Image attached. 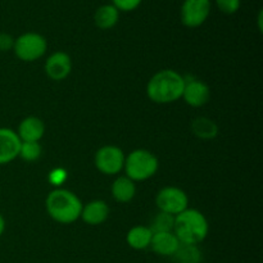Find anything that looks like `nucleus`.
<instances>
[{
  "instance_id": "nucleus-1",
  "label": "nucleus",
  "mask_w": 263,
  "mask_h": 263,
  "mask_svg": "<svg viewBox=\"0 0 263 263\" xmlns=\"http://www.w3.org/2000/svg\"><path fill=\"white\" fill-rule=\"evenodd\" d=\"M184 76L174 69L157 72L146 85V95L156 104H171L181 99L184 91Z\"/></svg>"
},
{
  "instance_id": "nucleus-2",
  "label": "nucleus",
  "mask_w": 263,
  "mask_h": 263,
  "mask_svg": "<svg viewBox=\"0 0 263 263\" xmlns=\"http://www.w3.org/2000/svg\"><path fill=\"white\" fill-rule=\"evenodd\" d=\"M210 226L207 218L200 211L186 208L184 212L175 216V225L172 233L181 244L198 246L207 238Z\"/></svg>"
},
{
  "instance_id": "nucleus-3",
  "label": "nucleus",
  "mask_w": 263,
  "mask_h": 263,
  "mask_svg": "<svg viewBox=\"0 0 263 263\" xmlns=\"http://www.w3.org/2000/svg\"><path fill=\"white\" fill-rule=\"evenodd\" d=\"M46 211L54 221L68 225L81 217L82 203L74 193L57 187L46 198Z\"/></svg>"
},
{
  "instance_id": "nucleus-4",
  "label": "nucleus",
  "mask_w": 263,
  "mask_h": 263,
  "mask_svg": "<svg viewBox=\"0 0 263 263\" xmlns=\"http://www.w3.org/2000/svg\"><path fill=\"white\" fill-rule=\"evenodd\" d=\"M158 158L152 152L136 149L125 158L126 176L135 181H144L156 175L158 171Z\"/></svg>"
},
{
  "instance_id": "nucleus-5",
  "label": "nucleus",
  "mask_w": 263,
  "mask_h": 263,
  "mask_svg": "<svg viewBox=\"0 0 263 263\" xmlns=\"http://www.w3.org/2000/svg\"><path fill=\"white\" fill-rule=\"evenodd\" d=\"M48 49V43L43 35L37 32H26L14 40L13 51L18 59L23 62H35L40 59Z\"/></svg>"
},
{
  "instance_id": "nucleus-6",
  "label": "nucleus",
  "mask_w": 263,
  "mask_h": 263,
  "mask_svg": "<svg viewBox=\"0 0 263 263\" xmlns=\"http://www.w3.org/2000/svg\"><path fill=\"white\" fill-rule=\"evenodd\" d=\"M156 204L161 212L177 216L184 212L189 204L186 193L176 186H166L158 192L156 197Z\"/></svg>"
},
{
  "instance_id": "nucleus-7",
  "label": "nucleus",
  "mask_w": 263,
  "mask_h": 263,
  "mask_svg": "<svg viewBox=\"0 0 263 263\" xmlns=\"http://www.w3.org/2000/svg\"><path fill=\"white\" fill-rule=\"evenodd\" d=\"M125 154L122 149L116 145H105L102 146L95 154V167L99 170L102 174L113 176L122 171L125 166Z\"/></svg>"
},
{
  "instance_id": "nucleus-8",
  "label": "nucleus",
  "mask_w": 263,
  "mask_h": 263,
  "mask_svg": "<svg viewBox=\"0 0 263 263\" xmlns=\"http://www.w3.org/2000/svg\"><path fill=\"white\" fill-rule=\"evenodd\" d=\"M212 9L211 0H184L180 10L182 25L197 28L208 20Z\"/></svg>"
},
{
  "instance_id": "nucleus-9",
  "label": "nucleus",
  "mask_w": 263,
  "mask_h": 263,
  "mask_svg": "<svg viewBox=\"0 0 263 263\" xmlns=\"http://www.w3.org/2000/svg\"><path fill=\"white\" fill-rule=\"evenodd\" d=\"M184 91H182V99L185 103L192 107H203L207 104L211 99V90L207 84L198 80L195 77H184Z\"/></svg>"
},
{
  "instance_id": "nucleus-10",
  "label": "nucleus",
  "mask_w": 263,
  "mask_h": 263,
  "mask_svg": "<svg viewBox=\"0 0 263 263\" xmlns=\"http://www.w3.org/2000/svg\"><path fill=\"white\" fill-rule=\"evenodd\" d=\"M72 71L71 57L64 51H55L45 62V73L53 81H63Z\"/></svg>"
},
{
  "instance_id": "nucleus-11",
  "label": "nucleus",
  "mask_w": 263,
  "mask_h": 263,
  "mask_svg": "<svg viewBox=\"0 0 263 263\" xmlns=\"http://www.w3.org/2000/svg\"><path fill=\"white\" fill-rule=\"evenodd\" d=\"M21 139L12 128L0 127V164H8L20 156Z\"/></svg>"
},
{
  "instance_id": "nucleus-12",
  "label": "nucleus",
  "mask_w": 263,
  "mask_h": 263,
  "mask_svg": "<svg viewBox=\"0 0 263 263\" xmlns=\"http://www.w3.org/2000/svg\"><path fill=\"white\" fill-rule=\"evenodd\" d=\"M109 216V207L104 200H91L86 205H82L81 218L91 226L102 225Z\"/></svg>"
},
{
  "instance_id": "nucleus-13",
  "label": "nucleus",
  "mask_w": 263,
  "mask_h": 263,
  "mask_svg": "<svg viewBox=\"0 0 263 263\" xmlns=\"http://www.w3.org/2000/svg\"><path fill=\"white\" fill-rule=\"evenodd\" d=\"M179 239L174 233H157L153 234L151 248L158 256L172 257L180 247Z\"/></svg>"
},
{
  "instance_id": "nucleus-14",
  "label": "nucleus",
  "mask_w": 263,
  "mask_h": 263,
  "mask_svg": "<svg viewBox=\"0 0 263 263\" xmlns=\"http://www.w3.org/2000/svg\"><path fill=\"white\" fill-rule=\"evenodd\" d=\"M45 133V125L43 121L35 116L26 117L18 127V138L21 141H40Z\"/></svg>"
},
{
  "instance_id": "nucleus-15",
  "label": "nucleus",
  "mask_w": 263,
  "mask_h": 263,
  "mask_svg": "<svg viewBox=\"0 0 263 263\" xmlns=\"http://www.w3.org/2000/svg\"><path fill=\"white\" fill-rule=\"evenodd\" d=\"M120 20V10L112 4L100 5L94 14V22L100 30H110Z\"/></svg>"
},
{
  "instance_id": "nucleus-16",
  "label": "nucleus",
  "mask_w": 263,
  "mask_h": 263,
  "mask_svg": "<svg viewBox=\"0 0 263 263\" xmlns=\"http://www.w3.org/2000/svg\"><path fill=\"white\" fill-rule=\"evenodd\" d=\"M136 194L135 182L127 176H120L112 185V197L118 203H128Z\"/></svg>"
},
{
  "instance_id": "nucleus-17",
  "label": "nucleus",
  "mask_w": 263,
  "mask_h": 263,
  "mask_svg": "<svg viewBox=\"0 0 263 263\" xmlns=\"http://www.w3.org/2000/svg\"><path fill=\"white\" fill-rule=\"evenodd\" d=\"M153 238V233L148 226H135L126 235V241L128 247L135 251H144L149 248Z\"/></svg>"
},
{
  "instance_id": "nucleus-18",
  "label": "nucleus",
  "mask_w": 263,
  "mask_h": 263,
  "mask_svg": "<svg viewBox=\"0 0 263 263\" xmlns=\"http://www.w3.org/2000/svg\"><path fill=\"white\" fill-rule=\"evenodd\" d=\"M192 133L203 140H211L218 135V126L208 117H197L192 121Z\"/></svg>"
},
{
  "instance_id": "nucleus-19",
  "label": "nucleus",
  "mask_w": 263,
  "mask_h": 263,
  "mask_svg": "<svg viewBox=\"0 0 263 263\" xmlns=\"http://www.w3.org/2000/svg\"><path fill=\"white\" fill-rule=\"evenodd\" d=\"M175 263H200L202 262V252L198 246L180 244L179 249L174 254Z\"/></svg>"
},
{
  "instance_id": "nucleus-20",
  "label": "nucleus",
  "mask_w": 263,
  "mask_h": 263,
  "mask_svg": "<svg viewBox=\"0 0 263 263\" xmlns=\"http://www.w3.org/2000/svg\"><path fill=\"white\" fill-rule=\"evenodd\" d=\"M174 225H175V216L168 215V213H164L159 211L156 216L152 220L151 231L153 234L157 233H172L174 231Z\"/></svg>"
},
{
  "instance_id": "nucleus-21",
  "label": "nucleus",
  "mask_w": 263,
  "mask_h": 263,
  "mask_svg": "<svg viewBox=\"0 0 263 263\" xmlns=\"http://www.w3.org/2000/svg\"><path fill=\"white\" fill-rule=\"evenodd\" d=\"M41 152L43 149L39 141H22L18 157H21L26 162H35L40 158Z\"/></svg>"
},
{
  "instance_id": "nucleus-22",
  "label": "nucleus",
  "mask_w": 263,
  "mask_h": 263,
  "mask_svg": "<svg viewBox=\"0 0 263 263\" xmlns=\"http://www.w3.org/2000/svg\"><path fill=\"white\" fill-rule=\"evenodd\" d=\"M218 9L225 14H235L240 9L241 0H215Z\"/></svg>"
},
{
  "instance_id": "nucleus-23",
  "label": "nucleus",
  "mask_w": 263,
  "mask_h": 263,
  "mask_svg": "<svg viewBox=\"0 0 263 263\" xmlns=\"http://www.w3.org/2000/svg\"><path fill=\"white\" fill-rule=\"evenodd\" d=\"M67 177H68V174L64 168H61V167H57V168H53L49 174L48 180L53 186L59 187L61 185H63L66 182Z\"/></svg>"
},
{
  "instance_id": "nucleus-24",
  "label": "nucleus",
  "mask_w": 263,
  "mask_h": 263,
  "mask_svg": "<svg viewBox=\"0 0 263 263\" xmlns=\"http://www.w3.org/2000/svg\"><path fill=\"white\" fill-rule=\"evenodd\" d=\"M110 2L120 12H133L140 7L143 0H110Z\"/></svg>"
},
{
  "instance_id": "nucleus-25",
  "label": "nucleus",
  "mask_w": 263,
  "mask_h": 263,
  "mask_svg": "<svg viewBox=\"0 0 263 263\" xmlns=\"http://www.w3.org/2000/svg\"><path fill=\"white\" fill-rule=\"evenodd\" d=\"M14 40L12 35L7 32H0V51H9L13 50L14 46Z\"/></svg>"
},
{
  "instance_id": "nucleus-26",
  "label": "nucleus",
  "mask_w": 263,
  "mask_h": 263,
  "mask_svg": "<svg viewBox=\"0 0 263 263\" xmlns=\"http://www.w3.org/2000/svg\"><path fill=\"white\" fill-rule=\"evenodd\" d=\"M4 230H5V220H4V217L2 216V213H0V236L3 235Z\"/></svg>"
},
{
  "instance_id": "nucleus-27",
  "label": "nucleus",
  "mask_w": 263,
  "mask_h": 263,
  "mask_svg": "<svg viewBox=\"0 0 263 263\" xmlns=\"http://www.w3.org/2000/svg\"><path fill=\"white\" fill-rule=\"evenodd\" d=\"M262 17H263V12H262V10H259V12H258V28H259V31H261V32H262V30H263V27H262Z\"/></svg>"
}]
</instances>
